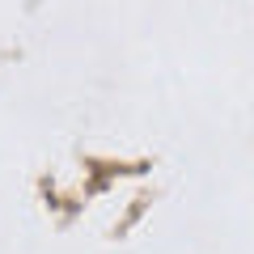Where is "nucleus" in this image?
I'll return each instance as SVG.
<instances>
[]
</instances>
